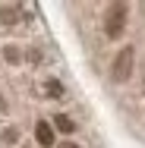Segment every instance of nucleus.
Instances as JSON below:
<instances>
[{
  "instance_id": "obj_1",
  "label": "nucleus",
  "mask_w": 145,
  "mask_h": 148,
  "mask_svg": "<svg viewBox=\"0 0 145 148\" xmlns=\"http://www.w3.org/2000/svg\"><path fill=\"white\" fill-rule=\"evenodd\" d=\"M136 66H139V47L136 44H123L120 51L114 54L111 60V82L114 85H126L129 79H133V73H136Z\"/></svg>"
},
{
  "instance_id": "obj_2",
  "label": "nucleus",
  "mask_w": 145,
  "mask_h": 148,
  "mask_svg": "<svg viewBox=\"0 0 145 148\" xmlns=\"http://www.w3.org/2000/svg\"><path fill=\"white\" fill-rule=\"evenodd\" d=\"M126 22H129V3H107V10H104V38L107 41L123 38Z\"/></svg>"
},
{
  "instance_id": "obj_3",
  "label": "nucleus",
  "mask_w": 145,
  "mask_h": 148,
  "mask_svg": "<svg viewBox=\"0 0 145 148\" xmlns=\"http://www.w3.org/2000/svg\"><path fill=\"white\" fill-rule=\"evenodd\" d=\"M35 142L41 148H57V132H54L51 120H38L35 123Z\"/></svg>"
},
{
  "instance_id": "obj_4",
  "label": "nucleus",
  "mask_w": 145,
  "mask_h": 148,
  "mask_svg": "<svg viewBox=\"0 0 145 148\" xmlns=\"http://www.w3.org/2000/svg\"><path fill=\"white\" fill-rule=\"evenodd\" d=\"M22 16H25V13H22L19 3H3V6H0V25H16Z\"/></svg>"
},
{
  "instance_id": "obj_5",
  "label": "nucleus",
  "mask_w": 145,
  "mask_h": 148,
  "mask_svg": "<svg viewBox=\"0 0 145 148\" xmlns=\"http://www.w3.org/2000/svg\"><path fill=\"white\" fill-rule=\"evenodd\" d=\"M51 126H54V129H60V132H66V136H73V132H76V120L66 117V114H54Z\"/></svg>"
},
{
  "instance_id": "obj_6",
  "label": "nucleus",
  "mask_w": 145,
  "mask_h": 148,
  "mask_svg": "<svg viewBox=\"0 0 145 148\" xmlns=\"http://www.w3.org/2000/svg\"><path fill=\"white\" fill-rule=\"evenodd\" d=\"M19 139H22V132H19V126H6V129L0 132V145H6V148L19 145Z\"/></svg>"
},
{
  "instance_id": "obj_7",
  "label": "nucleus",
  "mask_w": 145,
  "mask_h": 148,
  "mask_svg": "<svg viewBox=\"0 0 145 148\" xmlns=\"http://www.w3.org/2000/svg\"><path fill=\"white\" fill-rule=\"evenodd\" d=\"M22 57H25V54H22V47H16V44H3V60H6L10 66H19Z\"/></svg>"
},
{
  "instance_id": "obj_8",
  "label": "nucleus",
  "mask_w": 145,
  "mask_h": 148,
  "mask_svg": "<svg viewBox=\"0 0 145 148\" xmlns=\"http://www.w3.org/2000/svg\"><path fill=\"white\" fill-rule=\"evenodd\" d=\"M44 95H47V98H63L66 88H63L60 79H47V82H44Z\"/></svg>"
},
{
  "instance_id": "obj_9",
  "label": "nucleus",
  "mask_w": 145,
  "mask_h": 148,
  "mask_svg": "<svg viewBox=\"0 0 145 148\" xmlns=\"http://www.w3.org/2000/svg\"><path fill=\"white\" fill-rule=\"evenodd\" d=\"M25 57H29V63H35V66H38V63H44V54H41L38 47H32V51H25Z\"/></svg>"
},
{
  "instance_id": "obj_10",
  "label": "nucleus",
  "mask_w": 145,
  "mask_h": 148,
  "mask_svg": "<svg viewBox=\"0 0 145 148\" xmlns=\"http://www.w3.org/2000/svg\"><path fill=\"white\" fill-rule=\"evenodd\" d=\"M57 148H82V145L73 142V139H63V142H57Z\"/></svg>"
},
{
  "instance_id": "obj_11",
  "label": "nucleus",
  "mask_w": 145,
  "mask_h": 148,
  "mask_svg": "<svg viewBox=\"0 0 145 148\" xmlns=\"http://www.w3.org/2000/svg\"><path fill=\"white\" fill-rule=\"evenodd\" d=\"M139 69H142V91H145V51H142V66Z\"/></svg>"
},
{
  "instance_id": "obj_12",
  "label": "nucleus",
  "mask_w": 145,
  "mask_h": 148,
  "mask_svg": "<svg viewBox=\"0 0 145 148\" xmlns=\"http://www.w3.org/2000/svg\"><path fill=\"white\" fill-rule=\"evenodd\" d=\"M6 107H10V104H6V98L0 95V114H6Z\"/></svg>"
},
{
  "instance_id": "obj_13",
  "label": "nucleus",
  "mask_w": 145,
  "mask_h": 148,
  "mask_svg": "<svg viewBox=\"0 0 145 148\" xmlns=\"http://www.w3.org/2000/svg\"><path fill=\"white\" fill-rule=\"evenodd\" d=\"M25 148H32V145H25Z\"/></svg>"
}]
</instances>
